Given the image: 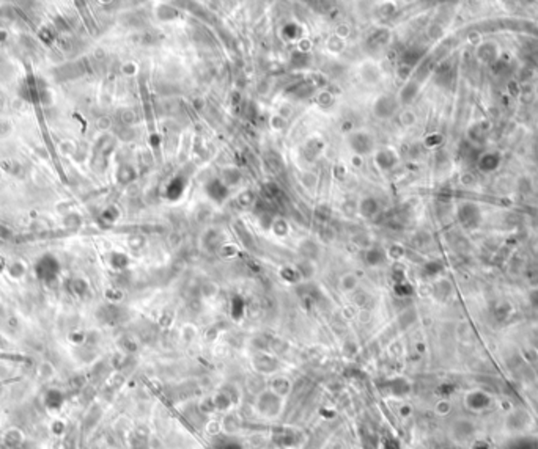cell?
<instances>
[{
    "mask_svg": "<svg viewBox=\"0 0 538 449\" xmlns=\"http://www.w3.org/2000/svg\"><path fill=\"white\" fill-rule=\"evenodd\" d=\"M310 46H312V42H310L309 40H302V41L299 42V50H301V52H307V50L310 49Z\"/></svg>",
    "mask_w": 538,
    "mask_h": 449,
    "instance_id": "obj_17",
    "label": "cell"
},
{
    "mask_svg": "<svg viewBox=\"0 0 538 449\" xmlns=\"http://www.w3.org/2000/svg\"><path fill=\"white\" fill-rule=\"evenodd\" d=\"M184 186H186L184 178H181V176L173 178L172 181H170V184L167 186V198L178 200L179 196L183 195V192H184Z\"/></svg>",
    "mask_w": 538,
    "mask_h": 449,
    "instance_id": "obj_7",
    "label": "cell"
},
{
    "mask_svg": "<svg viewBox=\"0 0 538 449\" xmlns=\"http://www.w3.org/2000/svg\"><path fill=\"white\" fill-rule=\"evenodd\" d=\"M282 33H284V36H285L287 40H295V38L298 36V33H299V28H298L296 24H293V22H291V24H287V26L284 27Z\"/></svg>",
    "mask_w": 538,
    "mask_h": 449,
    "instance_id": "obj_13",
    "label": "cell"
},
{
    "mask_svg": "<svg viewBox=\"0 0 538 449\" xmlns=\"http://www.w3.org/2000/svg\"><path fill=\"white\" fill-rule=\"evenodd\" d=\"M356 284H357V282H356V278H354L353 275H345V276L342 278V288H343L345 290L354 289Z\"/></svg>",
    "mask_w": 538,
    "mask_h": 449,
    "instance_id": "obj_14",
    "label": "cell"
},
{
    "mask_svg": "<svg viewBox=\"0 0 538 449\" xmlns=\"http://www.w3.org/2000/svg\"><path fill=\"white\" fill-rule=\"evenodd\" d=\"M458 217L461 220V223L467 228H474L480 222V210L475 204L472 203H464L461 204L458 210Z\"/></svg>",
    "mask_w": 538,
    "mask_h": 449,
    "instance_id": "obj_3",
    "label": "cell"
},
{
    "mask_svg": "<svg viewBox=\"0 0 538 449\" xmlns=\"http://www.w3.org/2000/svg\"><path fill=\"white\" fill-rule=\"evenodd\" d=\"M417 90H419V86H417L416 82H409V84H406L405 86H403L401 93H400L403 102H409V100H412L414 96L417 94Z\"/></svg>",
    "mask_w": 538,
    "mask_h": 449,
    "instance_id": "obj_9",
    "label": "cell"
},
{
    "mask_svg": "<svg viewBox=\"0 0 538 449\" xmlns=\"http://www.w3.org/2000/svg\"><path fill=\"white\" fill-rule=\"evenodd\" d=\"M376 164L381 170H390L397 164V154L390 150H383L376 154Z\"/></svg>",
    "mask_w": 538,
    "mask_h": 449,
    "instance_id": "obj_6",
    "label": "cell"
},
{
    "mask_svg": "<svg viewBox=\"0 0 538 449\" xmlns=\"http://www.w3.org/2000/svg\"><path fill=\"white\" fill-rule=\"evenodd\" d=\"M205 192L209 200H212L217 204H222L223 201L228 198L230 188H228V186L223 184L220 179H211L205 187Z\"/></svg>",
    "mask_w": 538,
    "mask_h": 449,
    "instance_id": "obj_1",
    "label": "cell"
},
{
    "mask_svg": "<svg viewBox=\"0 0 538 449\" xmlns=\"http://www.w3.org/2000/svg\"><path fill=\"white\" fill-rule=\"evenodd\" d=\"M420 57H422V52L419 49H409L405 54V57H403V63H405V66H409L411 68V66H414L420 60Z\"/></svg>",
    "mask_w": 538,
    "mask_h": 449,
    "instance_id": "obj_11",
    "label": "cell"
},
{
    "mask_svg": "<svg viewBox=\"0 0 538 449\" xmlns=\"http://www.w3.org/2000/svg\"><path fill=\"white\" fill-rule=\"evenodd\" d=\"M378 203L376 200L372 198V196H367L364 200H361V203H359V212H361V216H364L365 218H372L376 212H378Z\"/></svg>",
    "mask_w": 538,
    "mask_h": 449,
    "instance_id": "obj_8",
    "label": "cell"
},
{
    "mask_svg": "<svg viewBox=\"0 0 538 449\" xmlns=\"http://www.w3.org/2000/svg\"><path fill=\"white\" fill-rule=\"evenodd\" d=\"M241 179V173L236 170V168H227L225 172H223V184L225 186H236L239 182Z\"/></svg>",
    "mask_w": 538,
    "mask_h": 449,
    "instance_id": "obj_10",
    "label": "cell"
},
{
    "mask_svg": "<svg viewBox=\"0 0 538 449\" xmlns=\"http://www.w3.org/2000/svg\"><path fill=\"white\" fill-rule=\"evenodd\" d=\"M367 261H368V264L376 266V264L384 261V254H383V252H381V250H370L368 254H367Z\"/></svg>",
    "mask_w": 538,
    "mask_h": 449,
    "instance_id": "obj_12",
    "label": "cell"
},
{
    "mask_svg": "<svg viewBox=\"0 0 538 449\" xmlns=\"http://www.w3.org/2000/svg\"><path fill=\"white\" fill-rule=\"evenodd\" d=\"M354 165H361L362 164V160H361V157H359V156H354Z\"/></svg>",
    "mask_w": 538,
    "mask_h": 449,
    "instance_id": "obj_18",
    "label": "cell"
},
{
    "mask_svg": "<svg viewBox=\"0 0 538 449\" xmlns=\"http://www.w3.org/2000/svg\"><path fill=\"white\" fill-rule=\"evenodd\" d=\"M350 146L357 154H367L373 148V138L367 132H356L350 136Z\"/></svg>",
    "mask_w": 538,
    "mask_h": 449,
    "instance_id": "obj_2",
    "label": "cell"
},
{
    "mask_svg": "<svg viewBox=\"0 0 538 449\" xmlns=\"http://www.w3.org/2000/svg\"><path fill=\"white\" fill-rule=\"evenodd\" d=\"M500 162H502L500 154H497V152H485L483 156H480L478 166H480V170L489 173V172L497 170V168L500 166Z\"/></svg>",
    "mask_w": 538,
    "mask_h": 449,
    "instance_id": "obj_5",
    "label": "cell"
},
{
    "mask_svg": "<svg viewBox=\"0 0 538 449\" xmlns=\"http://www.w3.org/2000/svg\"><path fill=\"white\" fill-rule=\"evenodd\" d=\"M271 124H273L276 129H282V128H285V120H284L282 116H274L273 121H271Z\"/></svg>",
    "mask_w": 538,
    "mask_h": 449,
    "instance_id": "obj_16",
    "label": "cell"
},
{
    "mask_svg": "<svg viewBox=\"0 0 538 449\" xmlns=\"http://www.w3.org/2000/svg\"><path fill=\"white\" fill-rule=\"evenodd\" d=\"M276 228H279L276 232L279 234V236H285V232L288 231V226H287V223L284 222V220H276V223H274V230Z\"/></svg>",
    "mask_w": 538,
    "mask_h": 449,
    "instance_id": "obj_15",
    "label": "cell"
},
{
    "mask_svg": "<svg viewBox=\"0 0 538 449\" xmlns=\"http://www.w3.org/2000/svg\"><path fill=\"white\" fill-rule=\"evenodd\" d=\"M397 108V100L394 96H381L376 99V102L373 106V110H375V115L378 118H390L392 115H394V112Z\"/></svg>",
    "mask_w": 538,
    "mask_h": 449,
    "instance_id": "obj_4",
    "label": "cell"
}]
</instances>
